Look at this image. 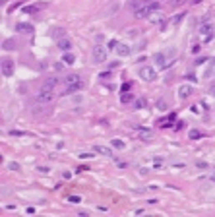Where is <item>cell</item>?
I'll return each instance as SVG.
<instances>
[{
    "label": "cell",
    "instance_id": "1",
    "mask_svg": "<svg viewBox=\"0 0 215 217\" xmlns=\"http://www.w3.org/2000/svg\"><path fill=\"white\" fill-rule=\"evenodd\" d=\"M64 83H66V93H76V91H80V89L84 87V79H81L80 74L66 76Z\"/></svg>",
    "mask_w": 215,
    "mask_h": 217
},
{
    "label": "cell",
    "instance_id": "2",
    "mask_svg": "<svg viewBox=\"0 0 215 217\" xmlns=\"http://www.w3.org/2000/svg\"><path fill=\"white\" fill-rule=\"evenodd\" d=\"M159 8H161L159 2H145L144 6H140V8L134 12V16L136 18H145V16H151L153 12H157Z\"/></svg>",
    "mask_w": 215,
    "mask_h": 217
},
{
    "label": "cell",
    "instance_id": "3",
    "mask_svg": "<svg viewBox=\"0 0 215 217\" xmlns=\"http://www.w3.org/2000/svg\"><path fill=\"white\" fill-rule=\"evenodd\" d=\"M93 62L95 64L107 62V49H105L103 45H95L93 47Z\"/></svg>",
    "mask_w": 215,
    "mask_h": 217
},
{
    "label": "cell",
    "instance_id": "4",
    "mask_svg": "<svg viewBox=\"0 0 215 217\" xmlns=\"http://www.w3.org/2000/svg\"><path fill=\"white\" fill-rule=\"evenodd\" d=\"M138 76H140L144 82H153V79L157 78V74H155V70L151 68V66H141V68L138 70Z\"/></svg>",
    "mask_w": 215,
    "mask_h": 217
},
{
    "label": "cell",
    "instance_id": "5",
    "mask_svg": "<svg viewBox=\"0 0 215 217\" xmlns=\"http://www.w3.org/2000/svg\"><path fill=\"white\" fill-rule=\"evenodd\" d=\"M14 74V60L12 58H2V76L10 78Z\"/></svg>",
    "mask_w": 215,
    "mask_h": 217
},
{
    "label": "cell",
    "instance_id": "6",
    "mask_svg": "<svg viewBox=\"0 0 215 217\" xmlns=\"http://www.w3.org/2000/svg\"><path fill=\"white\" fill-rule=\"evenodd\" d=\"M56 85H58V78H47L45 82L41 83V87H39V89H43V91H54Z\"/></svg>",
    "mask_w": 215,
    "mask_h": 217
},
{
    "label": "cell",
    "instance_id": "7",
    "mask_svg": "<svg viewBox=\"0 0 215 217\" xmlns=\"http://www.w3.org/2000/svg\"><path fill=\"white\" fill-rule=\"evenodd\" d=\"M52 97H54V91H43V89H39L35 101L37 103H49V101H52Z\"/></svg>",
    "mask_w": 215,
    "mask_h": 217
},
{
    "label": "cell",
    "instance_id": "8",
    "mask_svg": "<svg viewBox=\"0 0 215 217\" xmlns=\"http://www.w3.org/2000/svg\"><path fill=\"white\" fill-rule=\"evenodd\" d=\"M192 93H194V87H192V85H180V87H178V97L182 99V101L188 99Z\"/></svg>",
    "mask_w": 215,
    "mask_h": 217
},
{
    "label": "cell",
    "instance_id": "9",
    "mask_svg": "<svg viewBox=\"0 0 215 217\" xmlns=\"http://www.w3.org/2000/svg\"><path fill=\"white\" fill-rule=\"evenodd\" d=\"M155 64H157V68H167L171 62H169V58L163 52H157V54H155Z\"/></svg>",
    "mask_w": 215,
    "mask_h": 217
},
{
    "label": "cell",
    "instance_id": "10",
    "mask_svg": "<svg viewBox=\"0 0 215 217\" xmlns=\"http://www.w3.org/2000/svg\"><path fill=\"white\" fill-rule=\"evenodd\" d=\"M130 52H132V49L126 45V43H118V45H116V54L118 56L124 58V56H130Z\"/></svg>",
    "mask_w": 215,
    "mask_h": 217
},
{
    "label": "cell",
    "instance_id": "11",
    "mask_svg": "<svg viewBox=\"0 0 215 217\" xmlns=\"http://www.w3.org/2000/svg\"><path fill=\"white\" fill-rule=\"evenodd\" d=\"M134 132L140 136L141 142H149L151 140V130H145V128H134Z\"/></svg>",
    "mask_w": 215,
    "mask_h": 217
},
{
    "label": "cell",
    "instance_id": "12",
    "mask_svg": "<svg viewBox=\"0 0 215 217\" xmlns=\"http://www.w3.org/2000/svg\"><path fill=\"white\" fill-rule=\"evenodd\" d=\"M56 47H58V49H60V51H70L72 49V41L70 39H66V37H62V39H58V41H56Z\"/></svg>",
    "mask_w": 215,
    "mask_h": 217
},
{
    "label": "cell",
    "instance_id": "13",
    "mask_svg": "<svg viewBox=\"0 0 215 217\" xmlns=\"http://www.w3.org/2000/svg\"><path fill=\"white\" fill-rule=\"evenodd\" d=\"M174 112H171V115L167 116V118H161V120H157V126H161V128H169V126H173L171 122H174Z\"/></svg>",
    "mask_w": 215,
    "mask_h": 217
},
{
    "label": "cell",
    "instance_id": "14",
    "mask_svg": "<svg viewBox=\"0 0 215 217\" xmlns=\"http://www.w3.org/2000/svg\"><path fill=\"white\" fill-rule=\"evenodd\" d=\"M43 4H29V6H24V14L31 16V14H37V12H41Z\"/></svg>",
    "mask_w": 215,
    "mask_h": 217
},
{
    "label": "cell",
    "instance_id": "15",
    "mask_svg": "<svg viewBox=\"0 0 215 217\" xmlns=\"http://www.w3.org/2000/svg\"><path fill=\"white\" fill-rule=\"evenodd\" d=\"M95 153H101V155H107V157H111L112 155V149L107 148V145H95Z\"/></svg>",
    "mask_w": 215,
    "mask_h": 217
},
{
    "label": "cell",
    "instance_id": "16",
    "mask_svg": "<svg viewBox=\"0 0 215 217\" xmlns=\"http://www.w3.org/2000/svg\"><path fill=\"white\" fill-rule=\"evenodd\" d=\"M18 31L31 33V31H33V25H29V23H18Z\"/></svg>",
    "mask_w": 215,
    "mask_h": 217
},
{
    "label": "cell",
    "instance_id": "17",
    "mask_svg": "<svg viewBox=\"0 0 215 217\" xmlns=\"http://www.w3.org/2000/svg\"><path fill=\"white\" fill-rule=\"evenodd\" d=\"M157 109H159V111H167V109H169V101L161 97L159 101H157Z\"/></svg>",
    "mask_w": 215,
    "mask_h": 217
},
{
    "label": "cell",
    "instance_id": "18",
    "mask_svg": "<svg viewBox=\"0 0 215 217\" xmlns=\"http://www.w3.org/2000/svg\"><path fill=\"white\" fill-rule=\"evenodd\" d=\"M74 54H70V52H64V56H62V62L64 64H74Z\"/></svg>",
    "mask_w": 215,
    "mask_h": 217
},
{
    "label": "cell",
    "instance_id": "19",
    "mask_svg": "<svg viewBox=\"0 0 215 217\" xmlns=\"http://www.w3.org/2000/svg\"><path fill=\"white\" fill-rule=\"evenodd\" d=\"M16 41L14 39H10V41H4V45H2V49H6V51H12V49H16Z\"/></svg>",
    "mask_w": 215,
    "mask_h": 217
},
{
    "label": "cell",
    "instance_id": "20",
    "mask_svg": "<svg viewBox=\"0 0 215 217\" xmlns=\"http://www.w3.org/2000/svg\"><path fill=\"white\" fill-rule=\"evenodd\" d=\"M144 107H145V99L144 97H140V99L134 101V109H144Z\"/></svg>",
    "mask_w": 215,
    "mask_h": 217
},
{
    "label": "cell",
    "instance_id": "21",
    "mask_svg": "<svg viewBox=\"0 0 215 217\" xmlns=\"http://www.w3.org/2000/svg\"><path fill=\"white\" fill-rule=\"evenodd\" d=\"M200 136H201L200 130H190V132H188V138H190V140H198Z\"/></svg>",
    "mask_w": 215,
    "mask_h": 217
},
{
    "label": "cell",
    "instance_id": "22",
    "mask_svg": "<svg viewBox=\"0 0 215 217\" xmlns=\"http://www.w3.org/2000/svg\"><path fill=\"white\" fill-rule=\"evenodd\" d=\"M132 99H134V95H132V93H126V91H124V95L120 97V101H122V103H130Z\"/></svg>",
    "mask_w": 215,
    "mask_h": 217
},
{
    "label": "cell",
    "instance_id": "23",
    "mask_svg": "<svg viewBox=\"0 0 215 217\" xmlns=\"http://www.w3.org/2000/svg\"><path fill=\"white\" fill-rule=\"evenodd\" d=\"M8 169H10V171H19V163L10 161V163H8Z\"/></svg>",
    "mask_w": 215,
    "mask_h": 217
},
{
    "label": "cell",
    "instance_id": "24",
    "mask_svg": "<svg viewBox=\"0 0 215 217\" xmlns=\"http://www.w3.org/2000/svg\"><path fill=\"white\" fill-rule=\"evenodd\" d=\"M112 148H118V149H124V142H120V140H112Z\"/></svg>",
    "mask_w": 215,
    "mask_h": 217
},
{
    "label": "cell",
    "instance_id": "25",
    "mask_svg": "<svg viewBox=\"0 0 215 217\" xmlns=\"http://www.w3.org/2000/svg\"><path fill=\"white\" fill-rule=\"evenodd\" d=\"M182 19H184V14H178V16H174V18H173V25H178V23L182 21Z\"/></svg>",
    "mask_w": 215,
    "mask_h": 217
},
{
    "label": "cell",
    "instance_id": "26",
    "mask_svg": "<svg viewBox=\"0 0 215 217\" xmlns=\"http://www.w3.org/2000/svg\"><path fill=\"white\" fill-rule=\"evenodd\" d=\"M52 35L58 39H62V35H64V29H52Z\"/></svg>",
    "mask_w": 215,
    "mask_h": 217
},
{
    "label": "cell",
    "instance_id": "27",
    "mask_svg": "<svg viewBox=\"0 0 215 217\" xmlns=\"http://www.w3.org/2000/svg\"><path fill=\"white\" fill-rule=\"evenodd\" d=\"M70 202H72V203H80L81 198H80V196H70Z\"/></svg>",
    "mask_w": 215,
    "mask_h": 217
},
{
    "label": "cell",
    "instance_id": "28",
    "mask_svg": "<svg viewBox=\"0 0 215 217\" xmlns=\"http://www.w3.org/2000/svg\"><path fill=\"white\" fill-rule=\"evenodd\" d=\"M18 6H19V2H16V4H12V6H10V8H8V14H10V12H14V10L18 8Z\"/></svg>",
    "mask_w": 215,
    "mask_h": 217
},
{
    "label": "cell",
    "instance_id": "29",
    "mask_svg": "<svg viewBox=\"0 0 215 217\" xmlns=\"http://www.w3.org/2000/svg\"><path fill=\"white\" fill-rule=\"evenodd\" d=\"M10 134H12V136H25V132H16V130H12Z\"/></svg>",
    "mask_w": 215,
    "mask_h": 217
},
{
    "label": "cell",
    "instance_id": "30",
    "mask_svg": "<svg viewBox=\"0 0 215 217\" xmlns=\"http://www.w3.org/2000/svg\"><path fill=\"white\" fill-rule=\"evenodd\" d=\"M196 165H198V167H200V169H206V167H207V163H204V161H198V163H196Z\"/></svg>",
    "mask_w": 215,
    "mask_h": 217
},
{
    "label": "cell",
    "instance_id": "31",
    "mask_svg": "<svg viewBox=\"0 0 215 217\" xmlns=\"http://www.w3.org/2000/svg\"><path fill=\"white\" fill-rule=\"evenodd\" d=\"M116 45H118L116 41H111V43H109V49H116Z\"/></svg>",
    "mask_w": 215,
    "mask_h": 217
},
{
    "label": "cell",
    "instance_id": "32",
    "mask_svg": "<svg viewBox=\"0 0 215 217\" xmlns=\"http://www.w3.org/2000/svg\"><path fill=\"white\" fill-rule=\"evenodd\" d=\"M62 68H64V66H62L60 62H56V64H54V70H56V72H58V70H62Z\"/></svg>",
    "mask_w": 215,
    "mask_h": 217
},
{
    "label": "cell",
    "instance_id": "33",
    "mask_svg": "<svg viewBox=\"0 0 215 217\" xmlns=\"http://www.w3.org/2000/svg\"><path fill=\"white\" fill-rule=\"evenodd\" d=\"M198 51H200V45H194V47H192V52H194V54H196Z\"/></svg>",
    "mask_w": 215,
    "mask_h": 217
},
{
    "label": "cell",
    "instance_id": "34",
    "mask_svg": "<svg viewBox=\"0 0 215 217\" xmlns=\"http://www.w3.org/2000/svg\"><path fill=\"white\" fill-rule=\"evenodd\" d=\"M180 128H184V122L180 120V122H176V130H180Z\"/></svg>",
    "mask_w": 215,
    "mask_h": 217
},
{
    "label": "cell",
    "instance_id": "35",
    "mask_svg": "<svg viewBox=\"0 0 215 217\" xmlns=\"http://www.w3.org/2000/svg\"><path fill=\"white\" fill-rule=\"evenodd\" d=\"M211 180H213V182H215V173H213V175H211Z\"/></svg>",
    "mask_w": 215,
    "mask_h": 217
},
{
    "label": "cell",
    "instance_id": "36",
    "mask_svg": "<svg viewBox=\"0 0 215 217\" xmlns=\"http://www.w3.org/2000/svg\"><path fill=\"white\" fill-rule=\"evenodd\" d=\"M211 93H213V95H215V87H213V89H211Z\"/></svg>",
    "mask_w": 215,
    "mask_h": 217
}]
</instances>
